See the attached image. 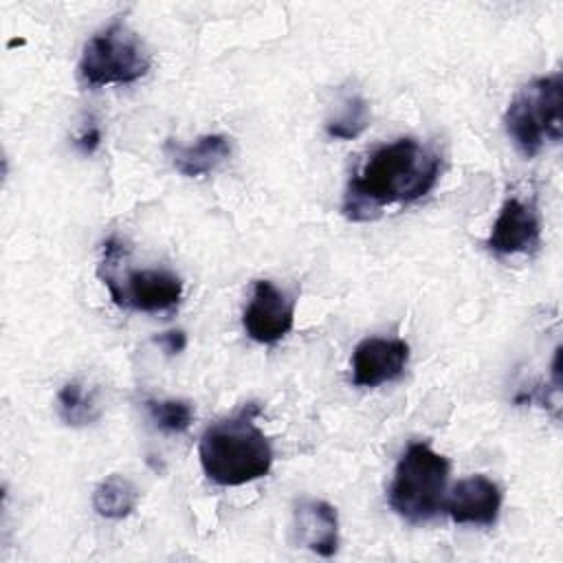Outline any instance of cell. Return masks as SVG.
<instances>
[{
	"label": "cell",
	"instance_id": "cell-5",
	"mask_svg": "<svg viewBox=\"0 0 563 563\" xmlns=\"http://www.w3.org/2000/svg\"><path fill=\"white\" fill-rule=\"evenodd\" d=\"M150 66L152 57L143 40L123 20H114L84 44L77 75L86 86L101 88L139 81Z\"/></svg>",
	"mask_w": 563,
	"mask_h": 563
},
{
	"label": "cell",
	"instance_id": "cell-11",
	"mask_svg": "<svg viewBox=\"0 0 563 563\" xmlns=\"http://www.w3.org/2000/svg\"><path fill=\"white\" fill-rule=\"evenodd\" d=\"M292 539L297 545L330 559L339 548V515L323 499H306L292 510Z\"/></svg>",
	"mask_w": 563,
	"mask_h": 563
},
{
	"label": "cell",
	"instance_id": "cell-9",
	"mask_svg": "<svg viewBox=\"0 0 563 563\" xmlns=\"http://www.w3.org/2000/svg\"><path fill=\"white\" fill-rule=\"evenodd\" d=\"M409 345L402 339L367 336L352 352V383L356 387H380L405 374Z\"/></svg>",
	"mask_w": 563,
	"mask_h": 563
},
{
	"label": "cell",
	"instance_id": "cell-10",
	"mask_svg": "<svg viewBox=\"0 0 563 563\" xmlns=\"http://www.w3.org/2000/svg\"><path fill=\"white\" fill-rule=\"evenodd\" d=\"M453 523L493 526L501 510V488L486 475L460 479L442 504Z\"/></svg>",
	"mask_w": 563,
	"mask_h": 563
},
{
	"label": "cell",
	"instance_id": "cell-8",
	"mask_svg": "<svg viewBox=\"0 0 563 563\" xmlns=\"http://www.w3.org/2000/svg\"><path fill=\"white\" fill-rule=\"evenodd\" d=\"M541 246V216L532 200L508 196L490 227L486 249L495 255L534 253Z\"/></svg>",
	"mask_w": 563,
	"mask_h": 563
},
{
	"label": "cell",
	"instance_id": "cell-3",
	"mask_svg": "<svg viewBox=\"0 0 563 563\" xmlns=\"http://www.w3.org/2000/svg\"><path fill=\"white\" fill-rule=\"evenodd\" d=\"M504 130L519 154L537 156L563 134V75L534 77L521 86L504 112Z\"/></svg>",
	"mask_w": 563,
	"mask_h": 563
},
{
	"label": "cell",
	"instance_id": "cell-4",
	"mask_svg": "<svg viewBox=\"0 0 563 563\" xmlns=\"http://www.w3.org/2000/svg\"><path fill=\"white\" fill-rule=\"evenodd\" d=\"M449 460L427 442H411L400 455L387 490L389 508L409 523L433 519L444 504Z\"/></svg>",
	"mask_w": 563,
	"mask_h": 563
},
{
	"label": "cell",
	"instance_id": "cell-6",
	"mask_svg": "<svg viewBox=\"0 0 563 563\" xmlns=\"http://www.w3.org/2000/svg\"><path fill=\"white\" fill-rule=\"evenodd\" d=\"M119 253H123V244L117 238L106 240L103 257L97 268L99 279L119 308L136 312H163L180 303L185 286L176 273L165 268H141L125 271L121 275L117 268Z\"/></svg>",
	"mask_w": 563,
	"mask_h": 563
},
{
	"label": "cell",
	"instance_id": "cell-16",
	"mask_svg": "<svg viewBox=\"0 0 563 563\" xmlns=\"http://www.w3.org/2000/svg\"><path fill=\"white\" fill-rule=\"evenodd\" d=\"M145 409H147L152 422L156 424V429H161L163 433H183L194 422V407L187 400L147 398Z\"/></svg>",
	"mask_w": 563,
	"mask_h": 563
},
{
	"label": "cell",
	"instance_id": "cell-15",
	"mask_svg": "<svg viewBox=\"0 0 563 563\" xmlns=\"http://www.w3.org/2000/svg\"><path fill=\"white\" fill-rule=\"evenodd\" d=\"M369 125V103L361 95L341 101L336 114L325 121V134L339 141H352Z\"/></svg>",
	"mask_w": 563,
	"mask_h": 563
},
{
	"label": "cell",
	"instance_id": "cell-1",
	"mask_svg": "<svg viewBox=\"0 0 563 563\" xmlns=\"http://www.w3.org/2000/svg\"><path fill=\"white\" fill-rule=\"evenodd\" d=\"M440 154L418 139L405 136L376 147L347 180L341 211L352 222H369L385 207L424 198L438 183Z\"/></svg>",
	"mask_w": 563,
	"mask_h": 563
},
{
	"label": "cell",
	"instance_id": "cell-7",
	"mask_svg": "<svg viewBox=\"0 0 563 563\" xmlns=\"http://www.w3.org/2000/svg\"><path fill=\"white\" fill-rule=\"evenodd\" d=\"M295 323V299L271 279H257L251 301L242 312V325L249 339L262 345L282 341Z\"/></svg>",
	"mask_w": 563,
	"mask_h": 563
},
{
	"label": "cell",
	"instance_id": "cell-13",
	"mask_svg": "<svg viewBox=\"0 0 563 563\" xmlns=\"http://www.w3.org/2000/svg\"><path fill=\"white\" fill-rule=\"evenodd\" d=\"M136 506H139L136 486L119 473L103 477L92 493V508L99 517H106V519H125L136 510Z\"/></svg>",
	"mask_w": 563,
	"mask_h": 563
},
{
	"label": "cell",
	"instance_id": "cell-12",
	"mask_svg": "<svg viewBox=\"0 0 563 563\" xmlns=\"http://www.w3.org/2000/svg\"><path fill=\"white\" fill-rule=\"evenodd\" d=\"M165 154L187 178H200L216 172L231 156V139L224 134H202L194 143H165Z\"/></svg>",
	"mask_w": 563,
	"mask_h": 563
},
{
	"label": "cell",
	"instance_id": "cell-18",
	"mask_svg": "<svg viewBox=\"0 0 563 563\" xmlns=\"http://www.w3.org/2000/svg\"><path fill=\"white\" fill-rule=\"evenodd\" d=\"M99 143H101V132H99V128L86 130V132L79 134L77 141H75V145H77L84 154H92V152L99 147Z\"/></svg>",
	"mask_w": 563,
	"mask_h": 563
},
{
	"label": "cell",
	"instance_id": "cell-14",
	"mask_svg": "<svg viewBox=\"0 0 563 563\" xmlns=\"http://www.w3.org/2000/svg\"><path fill=\"white\" fill-rule=\"evenodd\" d=\"M55 409L64 424L68 427H88L99 420L101 411L95 398V391H86L81 383H66L55 396Z\"/></svg>",
	"mask_w": 563,
	"mask_h": 563
},
{
	"label": "cell",
	"instance_id": "cell-17",
	"mask_svg": "<svg viewBox=\"0 0 563 563\" xmlns=\"http://www.w3.org/2000/svg\"><path fill=\"white\" fill-rule=\"evenodd\" d=\"M154 343L167 356H176L187 347V334L183 330H167V332H161L158 336H154Z\"/></svg>",
	"mask_w": 563,
	"mask_h": 563
},
{
	"label": "cell",
	"instance_id": "cell-2",
	"mask_svg": "<svg viewBox=\"0 0 563 563\" xmlns=\"http://www.w3.org/2000/svg\"><path fill=\"white\" fill-rule=\"evenodd\" d=\"M260 407L244 405L235 416L205 429L198 457L205 475L218 486H242L268 475L273 446L255 418Z\"/></svg>",
	"mask_w": 563,
	"mask_h": 563
}]
</instances>
